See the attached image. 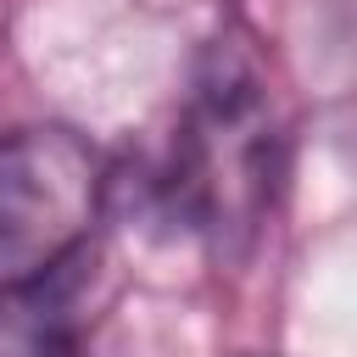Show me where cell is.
Returning <instances> with one entry per match:
<instances>
[{"instance_id":"obj_1","label":"cell","mask_w":357,"mask_h":357,"mask_svg":"<svg viewBox=\"0 0 357 357\" xmlns=\"http://www.w3.org/2000/svg\"><path fill=\"white\" fill-rule=\"evenodd\" d=\"M106 201L100 151L61 128L33 123L0 139V290L39 284L89 251Z\"/></svg>"},{"instance_id":"obj_2","label":"cell","mask_w":357,"mask_h":357,"mask_svg":"<svg viewBox=\"0 0 357 357\" xmlns=\"http://www.w3.org/2000/svg\"><path fill=\"white\" fill-rule=\"evenodd\" d=\"M173 178L190 223L206 229L212 240H234L257 229L273 178V117L262 84L245 67L218 61L195 84Z\"/></svg>"},{"instance_id":"obj_3","label":"cell","mask_w":357,"mask_h":357,"mask_svg":"<svg viewBox=\"0 0 357 357\" xmlns=\"http://www.w3.org/2000/svg\"><path fill=\"white\" fill-rule=\"evenodd\" d=\"M78 268L84 257L39 284L0 290V357H78L84 351L89 318H84Z\"/></svg>"}]
</instances>
